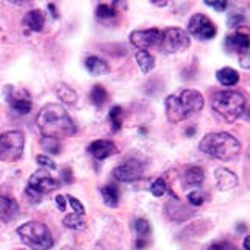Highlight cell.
Listing matches in <instances>:
<instances>
[{
  "mask_svg": "<svg viewBox=\"0 0 250 250\" xmlns=\"http://www.w3.org/2000/svg\"><path fill=\"white\" fill-rule=\"evenodd\" d=\"M36 125L44 138L61 139L72 136L77 131L74 121L61 105L58 104H47L38 113Z\"/></svg>",
  "mask_w": 250,
  "mask_h": 250,
  "instance_id": "cell-1",
  "label": "cell"
},
{
  "mask_svg": "<svg viewBox=\"0 0 250 250\" xmlns=\"http://www.w3.org/2000/svg\"><path fill=\"white\" fill-rule=\"evenodd\" d=\"M205 100L195 89H183L178 96H169L166 99V116L169 122H182L192 114H197L203 109Z\"/></svg>",
  "mask_w": 250,
  "mask_h": 250,
  "instance_id": "cell-2",
  "label": "cell"
},
{
  "mask_svg": "<svg viewBox=\"0 0 250 250\" xmlns=\"http://www.w3.org/2000/svg\"><path fill=\"white\" fill-rule=\"evenodd\" d=\"M199 148L208 156H213V158L222 161H233L241 153V143L234 136H231L230 133L216 131L203 136Z\"/></svg>",
  "mask_w": 250,
  "mask_h": 250,
  "instance_id": "cell-3",
  "label": "cell"
},
{
  "mask_svg": "<svg viewBox=\"0 0 250 250\" xmlns=\"http://www.w3.org/2000/svg\"><path fill=\"white\" fill-rule=\"evenodd\" d=\"M214 111L227 122H234L246 111V99L238 91H221L211 100Z\"/></svg>",
  "mask_w": 250,
  "mask_h": 250,
  "instance_id": "cell-4",
  "label": "cell"
},
{
  "mask_svg": "<svg viewBox=\"0 0 250 250\" xmlns=\"http://www.w3.org/2000/svg\"><path fill=\"white\" fill-rule=\"evenodd\" d=\"M18 234L23 244L31 250H50L53 246V238L49 227L42 222H27L18 229Z\"/></svg>",
  "mask_w": 250,
  "mask_h": 250,
  "instance_id": "cell-5",
  "label": "cell"
},
{
  "mask_svg": "<svg viewBox=\"0 0 250 250\" xmlns=\"http://www.w3.org/2000/svg\"><path fill=\"white\" fill-rule=\"evenodd\" d=\"M224 45L227 52L238 55L241 67L250 69V28H238L225 38Z\"/></svg>",
  "mask_w": 250,
  "mask_h": 250,
  "instance_id": "cell-6",
  "label": "cell"
},
{
  "mask_svg": "<svg viewBox=\"0 0 250 250\" xmlns=\"http://www.w3.org/2000/svg\"><path fill=\"white\" fill-rule=\"evenodd\" d=\"M23 144H25V138L22 131L13 130L2 133L0 135V160L5 163L18 161L22 156Z\"/></svg>",
  "mask_w": 250,
  "mask_h": 250,
  "instance_id": "cell-7",
  "label": "cell"
},
{
  "mask_svg": "<svg viewBox=\"0 0 250 250\" xmlns=\"http://www.w3.org/2000/svg\"><path fill=\"white\" fill-rule=\"evenodd\" d=\"M58 182L55 180L45 169H38L33 175L28 178V186H27V197L30 202L38 203L41 200V195L52 192L53 189H57Z\"/></svg>",
  "mask_w": 250,
  "mask_h": 250,
  "instance_id": "cell-8",
  "label": "cell"
},
{
  "mask_svg": "<svg viewBox=\"0 0 250 250\" xmlns=\"http://www.w3.org/2000/svg\"><path fill=\"white\" fill-rule=\"evenodd\" d=\"M189 47V36L185 30L172 27L166 28L163 31V39L160 49L164 53H175V52H183Z\"/></svg>",
  "mask_w": 250,
  "mask_h": 250,
  "instance_id": "cell-9",
  "label": "cell"
},
{
  "mask_svg": "<svg viewBox=\"0 0 250 250\" xmlns=\"http://www.w3.org/2000/svg\"><path fill=\"white\" fill-rule=\"evenodd\" d=\"M188 31H189V35H192L197 39H202V41L213 39L217 33L214 23L202 13L194 14L189 19V23H188Z\"/></svg>",
  "mask_w": 250,
  "mask_h": 250,
  "instance_id": "cell-10",
  "label": "cell"
},
{
  "mask_svg": "<svg viewBox=\"0 0 250 250\" xmlns=\"http://www.w3.org/2000/svg\"><path fill=\"white\" fill-rule=\"evenodd\" d=\"M163 39V31L158 28L136 30L130 35V42L139 50H147L152 47H160Z\"/></svg>",
  "mask_w": 250,
  "mask_h": 250,
  "instance_id": "cell-11",
  "label": "cell"
},
{
  "mask_svg": "<svg viewBox=\"0 0 250 250\" xmlns=\"http://www.w3.org/2000/svg\"><path fill=\"white\" fill-rule=\"evenodd\" d=\"M144 174V164L138 161V160H128L125 161L121 166H117L113 170V177L117 180V182L122 183H130L135 182V180H139Z\"/></svg>",
  "mask_w": 250,
  "mask_h": 250,
  "instance_id": "cell-12",
  "label": "cell"
},
{
  "mask_svg": "<svg viewBox=\"0 0 250 250\" xmlns=\"http://www.w3.org/2000/svg\"><path fill=\"white\" fill-rule=\"evenodd\" d=\"M5 94H6V102L10 104L13 111H16L18 114H28L33 108V104H31L30 97L27 96H21L19 92H16L13 89V86H5Z\"/></svg>",
  "mask_w": 250,
  "mask_h": 250,
  "instance_id": "cell-13",
  "label": "cell"
},
{
  "mask_svg": "<svg viewBox=\"0 0 250 250\" xmlns=\"http://www.w3.org/2000/svg\"><path fill=\"white\" fill-rule=\"evenodd\" d=\"M88 150L94 158L102 161V160H106L108 156L114 155L117 152V147L114 146V143H111V141L99 139V141H94V143L89 146Z\"/></svg>",
  "mask_w": 250,
  "mask_h": 250,
  "instance_id": "cell-14",
  "label": "cell"
},
{
  "mask_svg": "<svg viewBox=\"0 0 250 250\" xmlns=\"http://www.w3.org/2000/svg\"><path fill=\"white\" fill-rule=\"evenodd\" d=\"M19 216V203L13 197L0 195V221L11 222Z\"/></svg>",
  "mask_w": 250,
  "mask_h": 250,
  "instance_id": "cell-15",
  "label": "cell"
},
{
  "mask_svg": "<svg viewBox=\"0 0 250 250\" xmlns=\"http://www.w3.org/2000/svg\"><path fill=\"white\" fill-rule=\"evenodd\" d=\"M214 175H216V182H217L219 189L230 191V189H233V188L238 186V177L229 169L219 167V169H216Z\"/></svg>",
  "mask_w": 250,
  "mask_h": 250,
  "instance_id": "cell-16",
  "label": "cell"
},
{
  "mask_svg": "<svg viewBox=\"0 0 250 250\" xmlns=\"http://www.w3.org/2000/svg\"><path fill=\"white\" fill-rule=\"evenodd\" d=\"M44 22H45L44 14L39 10H31L25 14V18H23V25L28 27L31 31H42Z\"/></svg>",
  "mask_w": 250,
  "mask_h": 250,
  "instance_id": "cell-17",
  "label": "cell"
},
{
  "mask_svg": "<svg viewBox=\"0 0 250 250\" xmlns=\"http://www.w3.org/2000/svg\"><path fill=\"white\" fill-rule=\"evenodd\" d=\"M84 67L92 75H105L109 72V66L99 57H88L84 60Z\"/></svg>",
  "mask_w": 250,
  "mask_h": 250,
  "instance_id": "cell-18",
  "label": "cell"
},
{
  "mask_svg": "<svg viewBox=\"0 0 250 250\" xmlns=\"http://www.w3.org/2000/svg\"><path fill=\"white\" fill-rule=\"evenodd\" d=\"M217 82L224 86H234L239 82V74L231 67H222L216 72Z\"/></svg>",
  "mask_w": 250,
  "mask_h": 250,
  "instance_id": "cell-19",
  "label": "cell"
},
{
  "mask_svg": "<svg viewBox=\"0 0 250 250\" xmlns=\"http://www.w3.org/2000/svg\"><path fill=\"white\" fill-rule=\"evenodd\" d=\"M205 180V170L200 166H191L185 172V183L189 186H199Z\"/></svg>",
  "mask_w": 250,
  "mask_h": 250,
  "instance_id": "cell-20",
  "label": "cell"
},
{
  "mask_svg": "<svg viewBox=\"0 0 250 250\" xmlns=\"http://www.w3.org/2000/svg\"><path fill=\"white\" fill-rule=\"evenodd\" d=\"M55 92H57V96L61 102H64L67 105H75L77 92L72 88H69L66 83H57V86H55Z\"/></svg>",
  "mask_w": 250,
  "mask_h": 250,
  "instance_id": "cell-21",
  "label": "cell"
},
{
  "mask_svg": "<svg viewBox=\"0 0 250 250\" xmlns=\"http://www.w3.org/2000/svg\"><path fill=\"white\" fill-rule=\"evenodd\" d=\"M135 58H136V62H138V66H139L141 72H143V74H148L155 67L153 55H150L147 50H138L136 55H135Z\"/></svg>",
  "mask_w": 250,
  "mask_h": 250,
  "instance_id": "cell-22",
  "label": "cell"
},
{
  "mask_svg": "<svg viewBox=\"0 0 250 250\" xmlns=\"http://www.w3.org/2000/svg\"><path fill=\"white\" fill-rule=\"evenodd\" d=\"M102 197H104V202L105 205L111 207V208H116L119 205V191H117V188L113 186V185H106L102 188Z\"/></svg>",
  "mask_w": 250,
  "mask_h": 250,
  "instance_id": "cell-23",
  "label": "cell"
},
{
  "mask_svg": "<svg viewBox=\"0 0 250 250\" xmlns=\"http://www.w3.org/2000/svg\"><path fill=\"white\" fill-rule=\"evenodd\" d=\"M62 224H64L66 229H70V230H75V231H82L86 229V221L82 214H77V213H72V214H67L64 219H62Z\"/></svg>",
  "mask_w": 250,
  "mask_h": 250,
  "instance_id": "cell-24",
  "label": "cell"
},
{
  "mask_svg": "<svg viewBox=\"0 0 250 250\" xmlns=\"http://www.w3.org/2000/svg\"><path fill=\"white\" fill-rule=\"evenodd\" d=\"M89 97H91V102H92L94 105L102 106L108 100V92H106V89L102 84H96V86H92Z\"/></svg>",
  "mask_w": 250,
  "mask_h": 250,
  "instance_id": "cell-25",
  "label": "cell"
},
{
  "mask_svg": "<svg viewBox=\"0 0 250 250\" xmlns=\"http://www.w3.org/2000/svg\"><path fill=\"white\" fill-rule=\"evenodd\" d=\"M39 144L44 148L47 153H53V155H58L61 152V144L58 139H53V138H41Z\"/></svg>",
  "mask_w": 250,
  "mask_h": 250,
  "instance_id": "cell-26",
  "label": "cell"
},
{
  "mask_svg": "<svg viewBox=\"0 0 250 250\" xmlns=\"http://www.w3.org/2000/svg\"><path fill=\"white\" fill-rule=\"evenodd\" d=\"M121 116H122V108L121 106H113L111 111H109L108 117H109V122L113 125V131H119L122 127V122H121Z\"/></svg>",
  "mask_w": 250,
  "mask_h": 250,
  "instance_id": "cell-27",
  "label": "cell"
},
{
  "mask_svg": "<svg viewBox=\"0 0 250 250\" xmlns=\"http://www.w3.org/2000/svg\"><path fill=\"white\" fill-rule=\"evenodd\" d=\"M150 191H152V194L155 195V197H161V195L166 194L167 185H166V182H164L163 178H158V180H155V182L152 183Z\"/></svg>",
  "mask_w": 250,
  "mask_h": 250,
  "instance_id": "cell-28",
  "label": "cell"
},
{
  "mask_svg": "<svg viewBox=\"0 0 250 250\" xmlns=\"http://www.w3.org/2000/svg\"><path fill=\"white\" fill-rule=\"evenodd\" d=\"M96 14H97V18H102V19H106V18H114L116 16V10L111 6V5H105V3H102L97 6V10H96Z\"/></svg>",
  "mask_w": 250,
  "mask_h": 250,
  "instance_id": "cell-29",
  "label": "cell"
},
{
  "mask_svg": "<svg viewBox=\"0 0 250 250\" xmlns=\"http://www.w3.org/2000/svg\"><path fill=\"white\" fill-rule=\"evenodd\" d=\"M135 230L139 234V238H144L150 233V224H148L146 219H136L135 221Z\"/></svg>",
  "mask_w": 250,
  "mask_h": 250,
  "instance_id": "cell-30",
  "label": "cell"
},
{
  "mask_svg": "<svg viewBox=\"0 0 250 250\" xmlns=\"http://www.w3.org/2000/svg\"><path fill=\"white\" fill-rule=\"evenodd\" d=\"M66 200L70 203V207L74 208V213L84 216V207H83V203H82L80 200L75 199V197H72V195H66Z\"/></svg>",
  "mask_w": 250,
  "mask_h": 250,
  "instance_id": "cell-31",
  "label": "cell"
},
{
  "mask_svg": "<svg viewBox=\"0 0 250 250\" xmlns=\"http://www.w3.org/2000/svg\"><path fill=\"white\" fill-rule=\"evenodd\" d=\"M203 200H205V197H203V194L200 191H192L188 194V202H189L192 207H200Z\"/></svg>",
  "mask_w": 250,
  "mask_h": 250,
  "instance_id": "cell-32",
  "label": "cell"
},
{
  "mask_svg": "<svg viewBox=\"0 0 250 250\" xmlns=\"http://www.w3.org/2000/svg\"><path fill=\"white\" fill-rule=\"evenodd\" d=\"M244 21H246V18L242 13H233L229 18V25L230 27H239V25H242V22Z\"/></svg>",
  "mask_w": 250,
  "mask_h": 250,
  "instance_id": "cell-33",
  "label": "cell"
},
{
  "mask_svg": "<svg viewBox=\"0 0 250 250\" xmlns=\"http://www.w3.org/2000/svg\"><path fill=\"white\" fill-rule=\"evenodd\" d=\"M36 161L41 164V166H45V167H49V169H57V164H55L49 156H45V155H38L36 156Z\"/></svg>",
  "mask_w": 250,
  "mask_h": 250,
  "instance_id": "cell-34",
  "label": "cell"
},
{
  "mask_svg": "<svg viewBox=\"0 0 250 250\" xmlns=\"http://www.w3.org/2000/svg\"><path fill=\"white\" fill-rule=\"evenodd\" d=\"M208 250H236L230 242L227 241H221V242H214V244H211L208 247Z\"/></svg>",
  "mask_w": 250,
  "mask_h": 250,
  "instance_id": "cell-35",
  "label": "cell"
},
{
  "mask_svg": "<svg viewBox=\"0 0 250 250\" xmlns=\"http://www.w3.org/2000/svg\"><path fill=\"white\" fill-rule=\"evenodd\" d=\"M205 5L214 8V10H217V11H225L227 6H229V3H227L225 0H224V2H205Z\"/></svg>",
  "mask_w": 250,
  "mask_h": 250,
  "instance_id": "cell-36",
  "label": "cell"
},
{
  "mask_svg": "<svg viewBox=\"0 0 250 250\" xmlns=\"http://www.w3.org/2000/svg\"><path fill=\"white\" fill-rule=\"evenodd\" d=\"M55 203H57V207H58L60 211H66V197H64V195H57Z\"/></svg>",
  "mask_w": 250,
  "mask_h": 250,
  "instance_id": "cell-37",
  "label": "cell"
},
{
  "mask_svg": "<svg viewBox=\"0 0 250 250\" xmlns=\"http://www.w3.org/2000/svg\"><path fill=\"white\" fill-rule=\"evenodd\" d=\"M62 180H64L66 183L72 182V172H70V169H64V170H62Z\"/></svg>",
  "mask_w": 250,
  "mask_h": 250,
  "instance_id": "cell-38",
  "label": "cell"
},
{
  "mask_svg": "<svg viewBox=\"0 0 250 250\" xmlns=\"http://www.w3.org/2000/svg\"><path fill=\"white\" fill-rule=\"evenodd\" d=\"M146 246H147L146 238H138V241H136V250H143Z\"/></svg>",
  "mask_w": 250,
  "mask_h": 250,
  "instance_id": "cell-39",
  "label": "cell"
},
{
  "mask_svg": "<svg viewBox=\"0 0 250 250\" xmlns=\"http://www.w3.org/2000/svg\"><path fill=\"white\" fill-rule=\"evenodd\" d=\"M242 246H244V250H250V234L244 238V242H242Z\"/></svg>",
  "mask_w": 250,
  "mask_h": 250,
  "instance_id": "cell-40",
  "label": "cell"
},
{
  "mask_svg": "<svg viewBox=\"0 0 250 250\" xmlns=\"http://www.w3.org/2000/svg\"><path fill=\"white\" fill-rule=\"evenodd\" d=\"M49 10L52 11V16H53V18H58V13H57V10H55V5H49Z\"/></svg>",
  "mask_w": 250,
  "mask_h": 250,
  "instance_id": "cell-41",
  "label": "cell"
},
{
  "mask_svg": "<svg viewBox=\"0 0 250 250\" xmlns=\"http://www.w3.org/2000/svg\"><path fill=\"white\" fill-rule=\"evenodd\" d=\"M194 133H195V128H194V127H191V128H188V130H186V135H188V136H192Z\"/></svg>",
  "mask_w": 250,
  "mask_h": 250,
  "instance_id": "cell-42",
  "label": "cell"
}]
</instances>
